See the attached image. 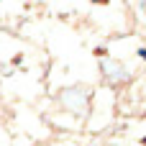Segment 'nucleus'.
<instances>
[{
    "label": "nucleus",
    "mask_w": 146,
    "mask_h": 146,
    "mask_svg": "<svg viewBox=\"0 0 146 146\" xmlns=\"http://www.w3.org/2000/svg\"><path fill=\"white\" fill-rule=\"evenodd\" d=\"M95 3H108V0H95Z\"/></svg>",
    "instance_id": "20e7f679"
},
{
    "label": "nucleus",
    "mask_w": 146,
    "mask_h": 146,
    "mask_svg": "<svg viewBox=\"0 0 146 146\" xmlns=\"http://www.w3.org/2000/svg\"><path fill=\"white\" fill-rule=\"evenodd\" d=\"M105 54H108V49H103V46H98V49H95V56H105Z\"/></svg>",
    "instance_id": "f257e3e1"
},
{
    "label": "nucleus",
    "mask_w": 146,
    "mask_h": 146,
    "mask_svg": "<svg viewBox=\"0 0 146 146\" xmlns=\"http://www.w3.org/2000/svg\"><path fill=\"white\" fill-rule=\"evenodd\" d=\"M141 144H144V146H146V136H144V139H141Z\"/></svg>",
    "instance_id": "7ed1b4c3"
},
{
    "label": "nucleus",
    "mask_w": 146,
    "mask_h": 146,
    "mask_svg": "<svg viewBox=\"0 0 146 146\" xmlns=\"http://www.w3.org/2000/svg\"><path fill=\"white\" fill-rule=\"evenodd\" d=\"M139 56H141V59L146 62V49H139Z\"/></svg>",
    "instance_id": "f03ea898"
}]
</instances>
